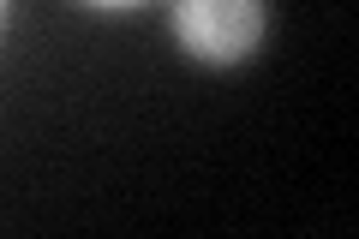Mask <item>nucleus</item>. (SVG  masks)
I'll return each instance as SVG.
<instances>
[{"instance_id": "obj_1", "label": "nucleus", "mask_w": 359, "mask_h": 239, "mask_svg": "<svg viewBox=\"0 0 359 239\" xmlns=\"http://www.w3.org/2000/svg\"><path fill=\"white\" fill-rule=\"evenodd\" d=\"M264 0H174V42L204 66H240L264 48Z\"/></svg>"}, {"instance_id": "obj_2", "label": "nucleus", "mask_w": 359, "mask_h": 239, "mask_svg": "<svg viewBox=\"0 0 359 239\" xmlns=\"http://www.w3.org/2000/svg\"><path fill=\"white\" fill-rule=\"evenodd\" d=\"M84 6H96V13H132V6H144V0H84Z\"/></svg>"}, {"instance_id": "obj_3", "label": "nucleus", "mask_w": 359, "mask_h": 239, "mask_svg": "<svg viewBox=\"0 0 359 239\" xmlns=\"http://www.w3.org/2000/svg\"><path fill=\"white\" fill-rule=\"evenodd\" d=\"M0 6H6V0H0Z\"/></svg>"}]
</instances>
